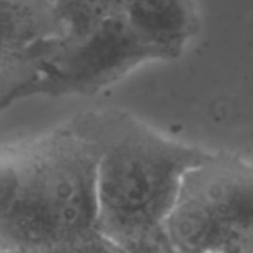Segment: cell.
I'll return each instance as SVG.
<instances>
[{"instance_id": "6da1fadb", "label": "cell", "mask_w": 253, "mask_h": 253, "mask_svg": "<svg viewBox=\"0 0 253 253\" xmlns=\"http://www.w3.org/2000/svg\"><path fill=\"white\" fill-rule=\"evenodd\" d=\"M98 231V148L70 122L4 147L0 251L59 248Z\"/></svg>"}, {"instance_id": "7a4b0ae2", "label": "cell", "mask_w": 253, "mask_h": 253, "mask_svg": "<svg viewBox=\"0 0 253 253\" xmlns=\"http://www.w3.org/2000/svg\"><path fill=\"white\" fill-rule=\"evenodd\" d=\"M68 122L98 148V231L113 243L165 227L187 173L213 154L117 108Z\"/></svg>"}, {"instance_id": "3957f363", "label": "cell", "mask_w": 253, "mask_h": 253, "mask_svg": "<svg viewBox=\"0 0 253 253\" xmlns=\"http://www.w3.org/2000/svg\"><path fill=\"white\" fill-rule=\"evenodd\" d=\"M165 227L178 251L243 253L253 239V163L213 153L187 173Z\"/></svg>"}, {"instance_id": "277c9868", "label": "cell", "mask_w": 253, "mask_h": 253, "mask_svg": "<svg viewBox=\"0 0 253 253\" xmlns=\"http://www.w3.org/2000/svg\"><path fill=\"white\" fill-rule=\"evenodd\" d=\"M151 61L170 59L141 36L126 15H114L82 42L71 43L64 36L59 55L18 92L13 104L33 96H92Z\"/></svg>"}, {"instance_id": "5b68a950", "label": "cell", "mask_w": 253, "mask_h": 253, "mask_svg": "<svg viewBox=\"0 0 253 253\" xmlns=\"http://www.w3.org/2000/svg\"><path fill=\"white\" fill-rule=\"evenodd\" d=\"M126 18L170 61L178 59L197 34L200 19L194 0H127Z\"/></svg>"}, {"instance_id": "8992f818", "label": "cell", "mask_w": 253, "mask_h": 253, "mask_svg": "<svg viewBox=\"0 0 253 253\" xmlns=\"http://www.w3.org/2000/svg\"><path fill=\"white\" fill-rule=\"evenodd\" d=\"M1 49L15 52L65 36L55 0H0Z\"/></svg>"}, {"instance_id": "52a82bcc", "label": "cell", "mask_w": 253, "mask_h": 253, "mask_svg": "<svg viewBox=\"0 0 253 253\" xmlns=\"http://www.w3.org/2000/svg\"><path fill=\"white\" fill-rule=\"evenodd\" d=\"M65 37L77 43L93 34L110 16H114L104 0H55Z\"/></svg>"}, {"instance_id": "ba28073f", "label": "cell", "mask_w": 253, "mask_h": 253, "mask_svg": "<svg viewBox=\"0 0 253 253\" xmlns=\"http://www.w3.org/2000/svg\"><path fill=\"white\" fill-rule=\"evenodd\" d=\"M116 253H179L166 227L148 231L123 243H113Z\"/></svg>"}, {"instance_id": "9c48e42d", "label": "cell", "mask_w": 253, "mask_h": 253, "mask_svg": "<svg viewBox=\"0 0 253 253\" xmlns=\"http://www.w3.org/2000/svg\"><path fill=\"white\" fill-rule=\"evenodd\" d=\"M64 253H116V249L111 240L96 231L64 246Z\"/></svg>"}, {"instance_id": "30bf717a", "label": "cell", "mask_w": 253, "mask_h": 253, "mask_svg": "<svg viewBox=\"0 0 253 253\" xmlns=\"http://www.w3.org/2000/svg\"><path fill=\"white\" fill-rule=\"evenodd\" d=\"M0 253H64V246L59 248H24V249H6Z\"/></svg>"}, {"instance_id": "8fae6325", "label": "cell", "mask_w": 253, "mask_h": 253, "mask_svg": "<svg viewBox=\"0 0 253 253\" xmlns=\"http://www.w3.org/2000/svg\"><path fill=\"white\" fill-rule=\"evenodd\" d=\"M113 15H125L127 0H104Z\"/></svg>"}, {"instance_id": "7c38bea8", "label": "cell", "mask_w": 253, "mask_h": 253, "mask_svg": "<svg viewBox=\"0 0 253 253\" xmlns=\"http://www.w3.org/2000/svg\"><path fill=\"white\" fill-rule=\"evenodd\" d=\"M243 253H253V239L246 245V248H245V251Z\"/></svg>"}, {"instance_id": "4fadbf2b", "label": "cell", "mask_w": 253, "mask_h": 253, "mask_svg": "<svg viewBox=\"0 0 253 253\" xmlns=\"http://www.w3.org/2000/svg\"><path fill=\"white\" fill-rule=\"evenodd\" d=\"M179 253H196V252H182V251H178Z\"/></svg>"}]
</instances>
